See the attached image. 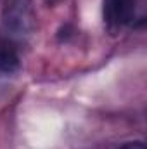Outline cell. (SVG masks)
Instances as JSON below:
<instances>
[{"label": "cell", "mask_w": 147, "mask_h": 149, "mask_svg": "<svg viewBox=\"0 0 147 149\" xmlns=\"http://www.w3.org/2000/svg\"><path fill=\"white\" fill-rule=\"evenodd\" d=\"M37 28L33 0H3L0 12L2 40L19 47L26 43Z\"/></svg>", "instance_id": "cell-1"}, {"label": "cell", "mask_w": 147, "mask_h": 149, "mask_svg": "<svg viewBox=\"0 0 147 149\" xmlns=\"http://www.w3.org/2000/svg\"><path fill=\"white\" fill-rule=\"evenodd\" d=\"M104 17L109 31H119L140 19V0H106Z\"/></svg>", "instance_id": "cell-2"}, {"label": "cell", "mask_w": 147, "mask_h": 149, "mask_svg": "<svg viewBox=\"0 0 147 149\" xmlns=\"http://www.w3.org/2000/svg\"><path fill=\"white\" fill-rule=\"evenodd\" d=\"M21 66L19 50L16 45L0 38V74H12Z\"/></svg>", "instance_id": "cell-3"}, {"label": "cell", "mask_w": 147, "mask_h": 149, "mask_svg": "<svg viewBox=\"0 0 147 149\" xmlns=\"http://www.w3.org/2000/svg\"><path fill=\"white\" fill-rule=\"evenodd\" d=\"M119 149H146V144L142 141H133V142H126Z\"/></svg>", "instance_id": "cell-4"}]
</instances>
